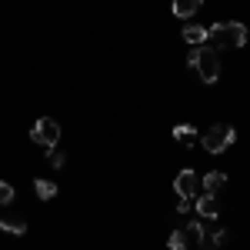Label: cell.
<instances>
[{
    "instance_id": "6da1fadb",
    "label": "cell",
    "mask_w": 250,
    "mask_h": 250,
    "mask_svg": "<svg viewBox=\"0 0 250 250\" xmlns=\"http://www.w3.org/2000/svg\"><path fill=\"white\" fill-rule=\"evenodd\" d=\"M207 43L210 47H244L247 43V27L237 23V20H227V23H213L207 27Z\"/></svg>"
},
{
    "instance_id": "7a4b0ae2",
    "label": "cell",
    "mask_w": 250,
    "mask_h": 250,
    "mask_svg": "<svg viewBox=\"0 0 250 250\" xmlns=\"http://www.w3.org/2000/svg\"><path fill=\"white\" fill-rule=\"evenodd\" d=\"M187 63H190L193 70L200 74V80H204V83H217V77H220V60H217V50H213L210 43L193 47L190 57H187Z\"/></svg>"
},
{
    "instance_id": "3957f363",
    "label": "cell",
    "mask_w": 250,
    "mask_h": 250,
    "mask_svg": "<svg viewBox=\"0 0 250 250\" xmlns=\"http://www.w3.org/2000/svg\"><path fill=\"white\" fill-rule=\"evenodd\" d=\"M233 140H237V130H233L230 124H217V127H210L207 134L200 137V147H204L207 154H224Z\"/></svg>"
},
{
    "instance_id": "277c9868",
    "label": "cell",
    "mask_w": 250,
    "mask_h": 250,
    "mask_svg": "<svg viewBox=\"0 0 250 250\" xmlns=\"http://www.w3.org/2000/svg\"><path fill=\"white\" fill-rule=\"evenodd\" d=\"M30 140L34 144H40V147H57V140H60V127H57V120H50V117H40L37 124L30 127Z\"/></svg>"
},
{
    "instance_id": "5b68a950",
    "label": "cell",
    "mask_w": 250,
    "mask_h": 250,
    "mask_svg": "<svg viewBox=\"0 0 250 250\" xmlns=\"http://www.w3.org/2000/svg\"><path fill=\"white\" fill-rule=\"evenodd\" d=\"M173 187H177V197H180V200H193L204 184H200V177H197L193 170H180V177H177Z\"/></svg>"
},
{
    "instance_id": "8992f818",
    "label": "cell",
    "mask_w": 250,
    "mask_h": 250,
    "mask_svg": "<svg viewBox=\"0 0 250 250\" xmlns=\"http://www.w3.org/2000/svg\"><path fill=\"white\" fill-rule=\"evenodd\" d=\"M200 184H204V193H213V197H217V193L224 190L227 177H224L220 170H210V173H204V177H200Z\"/></svg>"
},
{
    "instance_id": "52a82bcc",
    "label": "cell",
    "mask_w": 250,
    "mask_h": 250,
    "mask_svg": "<svg viewBox=\"0 0 250 250\" xmlns=\"http://www.w3.org/2000/svg\"><path fill=\"white\" fill-rule=\"evenodd\" d=\"M0 230L14 233V237H23V233H27V220H23V217H7V213H0Z\"/></svg>"
},
{
    "instance_id": "ba28073f",
    "label": "cell",
    "mask_w": 250,
    "mask_h": 250,
    "mask_svg": "<svg viewBox=\"0 0 250 250\" xmlns=\"http://www.w3.org/2000/svg\"><path fill=\"white\" fill-rule=\"evenodd\" d=\"M173 140H177L180 147H193L200 137H197V130H193L190 124H177V127H173Z\"/></svg>"
},
{
    "instance_id": "9c48e42d",
    "label": "cell",
    "mask_w": 250,
    "mask_h": 250,
    "mask_svg": "<svg viewBox=\"0 0 250 250\" xmlns=\"http://www.w3.org/2000/svg\"><path fill=\"white\" fill-rule=\"evenodd\" d=\"M200 3L204 0H173V17H193L197 10H200Z\"/></svg>"
},
{
    "instance_id": "30bf717a",
    "label": "cell",
    "mask_w": 250,
    "mask_h": 250,
    "mask_svg": "<svg viewBox=\"0 0 250 250\" xmlns=\"http://www.w3.org/2000/svg\"><path fill=\"white\" fill-rule=\"evenodd\" d=\"M197 213H200V217H217V213H220L217 197H213V193H204V197L197 200Z\"/></svg>"
},
{
    "instance_id": "8fae6325",
    "label": "cell",
    "mask_w": 250,
    "mask_h": 250,
    "mask_svg": "<svg viewBox=\"0 0 250 250\" xmlns=\"http://www.w3.org/2000/svg\"><path fill=\"white\" fill-rule=\"evenodd\" d=\"M184 40H187V43H193V47H200V43H207V30H204V27L187 23V27H184Z\"/></svg>"
},
{
    "instance_id": "7c38bea8",
    "label": "cell",
    "mask_w": 250,
    "mask_h": 250,
    "mask_svg": "<svg viewBox=\"0 0 250 250\" xmlns=\"http://www.w3.org/2000/svg\"><path fill=\"white\" fill-rule=\"evenodd\" d=\"M34 190H37V197L40 200H54V193H57V184L54 180H34Z\"/></svg>"
},
{
    "instance_id": "4fadbf2b",
    "label": "cell",
    "mask_w": 250,
    "mask_h": 250,
    "mask_svg": "<svg viewBox=\"0 0 250 250\" xmlns=\"http://www.w3.org/2000/svg\"><path fill=\"white\" fill-rule=\"evenodd\" d=\"M167 247H170V250H187V230H170Z\"/></svg>"
},
{
    "instance_id": "5bb4252c",
    "label": "cell",
    "mask_w": 250,
    "mask_h": 250,
    "mask_svg": "<svg viewBox=\"0 0 250 250\" xmlns=\"http://www.w3.org/2000/svg\"><path fill=\"white\" fill-rule=\"evenodd\" d=\"M14 197H17V190H14L10 184H0V207H10Z\"/></svg>"
},
{
    "instance_id": "9a60e30c",
    "label": "cell",
    "mask_w": 250,
    "mask_h": 250,
    "mask_svg": "<svg viewBox=\"0 0 250 250\" xmlns=\"http://www.w3.org/2000/svg\"><path fill=\"white\" fill-rule=\"evenodd\" d=\"M187 233H190L197 244H204V224H200V220H190V224H187Z\"/></svg>"
},
{
    "instance_id": "2e32d148",
    "label": "cell",
    "mask_w": 250,
    "mask_h": 250,
    "mask_svg": "<svg viewBox=\"0 0 250 250\" xmlns=\"http://www.w3.org/2000/svg\"><path fill=\"white\" fill-rule=\"evenodd\" d=\"M63 160H67V157H63V150L50 147V164H54V167H63Z\"/></svg>"
},
{
    "instance_id": "e0dca14e",
    "label": "cell",
    "mask_w": 250,
    "mask_h": 250,
    "mask_svg": "<svg viewBox=\"0 0 250 250\" xmlns=\"http://www.w3.org/2000/svg\"><path fill=\"white\" fill-rule=\"evenodd\" d=\"M224 240H227V230H217V233H213V247H224Z\"/></svg>"
}]
</instances>
